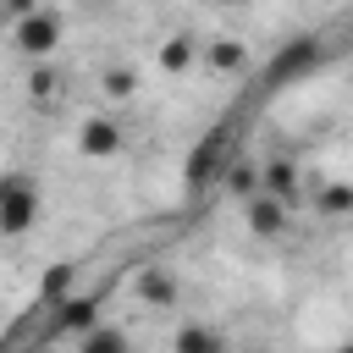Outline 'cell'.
Segmentation results:
<instances>
[{
  "label": "cell",
  "mask_w": 353,
  "mask_h": 353,
  "mask_svg": "<svg viewBox=\"0 0 353 353\" xmlns=\"http://www.w3.org/2000/svg\"><path fill=\"white\" fill-rule=\"evenodd\" d=\"M226 149H232V127L221 121V127H210L204 143L188 154V188H204L210 176H221V171H226Z\"/></svg>",
  "instance_id": "cell-1"
},
{
  "label": "cell",
  "mask_w": 353,
  "mask_h": 353,
  "mask_svg": "<svg viewBox=\"0 0 353 353\" xmlns=\"http://www.w3.org/2000/svg\"><path fill=\"white\" fill-rule=\"evenodd\" d=\"M11 39H17V50H22V55L44 61V55H50V50L61 44V17H55V11H39V6H33V11H28L22 22H17V33H11Z\"/></svg>",
  "instance_id": "cell-2"
},
{
  "label": "cell",
  "mask_w": 353,
  "mask_h": 353,
  "mask_svg": "<svg viewBox=\"0 0 353 353\" xmlns=\"http://www.w3.org/2000/svg\"><path fill=\"white\" fill-rule=\"evenodd\" d=\"M314 61H320V39H292V44H281L276 61L265 66V83H292V77L314 72Z\"/></svg>",
  "instance_id": "cell-3"
},
{
  "label": "cell",
  "mask_w": 353,
  "mask_h": 353,
  "mask_svg": "<svg viewBox=\"0 0 353 353\" xmlns=\"http://www.w3.org/2000/svg\"><path fill=\"white\" fill-rule=\"evenodd\" d=\"M33 221H39V193L17 176V182H11V193L0 199V232H6V237H22Z\"/></svg>",
  "instance_id": "cell-4"
},
{
  "label": "cell",
  "mask_w": 353,
  "mask_h": 353,
  "mask_svg": "<svg viewBox=\"0 0 353 353\" xmlns=\"http://www.w3.org/2000/svg\"><path fill=\"white\" fill-rule=\"evenodd\" d=\"M298 188H303V171H298V160L276 154V160H265V165H259V193H265V199H281V204L292 210Z\"/></svg>",
  "instance_id": "cell-5"
},
{
  "label": "cell",
  "mask_w": 353,
  "mask_h": 353,
  "mask_svg": "<svg viewBox=\"0 0 353 353\" xmlns=\"http://www.w3.org/2000/svg\"><path fill=\"white\" fill-rule=\"evenodd\" d=\"M94 325H99V292H72L66 303H55V331L88 336Z\"/></svg>",
  "instance_id": "cell-6"
},
{
  "label": "cell",
  "mask_w": 353,
  "mask_h": 353,
  "mask_svg": "<svg viewBox=\"0 0 353 353\" xmlns=\"http://www.w3.org/2000/svg\"><path fill=\"white\" fill-rule=\"evenodd\" d=\"M77 149L94 154V160H110V154L121 149V121H110V116H88V121L77 127Z\"/></svg>",
  "instance_id": "cell-7"
},
{
  "label": "cell",
  "mask_w": 353,
  "mask_h": 353,
  "mask_svg": "<svg viewBox=\"0 0 353 353\" xmlns=\"http://www.w3.org/2000/svg\"><path fill=\"white\" fill-rule=\"evenodd\" d=\"M243 215H248V232H254V237H281V232H287V204H281V199L254 193V199L243 204Z\"/></svg>",
  "instance_id": "cell-8"
},
{
  "label": "cell",
  "mask_w": 353,
  "mask_h": 353,
  "mask_svg": "<svg viewBox=\"0 0 353 353\" xmlns=\"http://www.w3.org/2000/svg\"><path fill=\"white\" fill-rule=\"evenodd\" d=\"M132 292H138V303H143V309H176V298H182L176 276H165V270H154V265L132 281Z\"/></svg>",
  "instance_id": "cell-9"
},
{
  "label": "cell",
  "mask_w": 353,
  "mask_h": 353,
  "mask_svg": "<svg viewBox=\"0 0 353 353\" xmlns=\"http://www.w3.org/2000/svg\"><path fill=\"white\" fill-rule=\"evenodd\" d=\"M204 61H210V72H226V77H232V72L248 66V44H243V39H210V44H204Z\"/></svg>",
  "instance_id": "cell-10"
},
{
  "label": "cell",
  "mask_w": 353,
  "mask_h": 353,
  "mask_svg": "<svg viewBox=\"0 0 353 353\" xmlns=\"http://www.w3.org/2000/svg\"><path fill=\"white\" fill-rule=\"evenodd\" d=\"M72 281H77V265H72V259L50 265V270H44V281H39V303H44V309L66 303V298H72Z\"/></svg>",
  "instance_id": "cell-11"
},
{
  "label": "cell",
  "mask_w": 353,
  "mask_h": 353,
  "mask_svg": "<svg viewBox=\"0 0 353 353\" xmlns=\"http://www.w3.org/2000/svg\"><path fill=\"white\" fill-rule=\"evenodd\" d=\"M171 353H226V336L210 331V325H182L171 336Z\"/></svg>",
  "instance_id": "cell-12"
},
{
  "label": "cell",
  "mask_w": 353,
  "mask_h": 353,
  "mask_svg": "<svg viewBox=\"0 0 353 353\" xmlns=\"http://www.w3.org/2000/svg\"><path fill=\"white\" fill-rule=\"evenodd\" d=\"M314 210H320L325 221H336V215H353V182H320V193H314Z\"/></svg>",
  "instance_id": "cell-13"
},
{
  "label": "cell",
  "mask_w": 353,
  "mask_h": 353,
  "mask_svg": "<svg viewBox=\"0 0 353 353\" xmlns=\"http://www.w3.org/2000/svg\"><path fill=\"white\" fill-rule=\"evenodd\" d=\"M77 353H132L121 325H94L88 336H77Z\"/></svg>",
  "instance_id": "cell-14"
},
{
  "label": "cell",
  "mask_w": 353,
  "mask_h": 353,
  "mask_svg": "<svg viewBox=\"0 0 353 353\" xmlns=\"http://www.w3.org/2000/svg\"><path fill=\"white\" fill-rule=\"evenodd\" d=\"M160 66H165V72H188V66H193V39H188V33L165 39V44H160Z\"/></svg>",
  "instance_id": "cell-15"
},
{
  "label": "cell",
  "mask_w": 353,
  "mask_h": 353,
  "mask_svg": "<svg viewBox=\"0 0 353 353\" xmlns=\"http://www.w3.org/2000/svg\"><path fill=\"white\" fill-rule=\"evenodd\" d=\"M99 88H105V99H132V94H138V72H132V66H110V72L99 77Z\"/></svg>",
  "instance_id": "cell-16"
},
{
  "label": "cell",
  "mask_w": 353,
  "mask_h": 353,
  "mask_svg": "<svg viewBox=\"0 0 353 353\" xmlns=\"http://www.w3.org/2000/svg\"><path fill=\"white\" fill-rule=\"evenodd\" d=\"M226 188H232V193H243V204H248V199L259 193V165H243V160H237V165H226Z\"/></svg>",
  "instance_id": "cell-17"
},
{
  "label": "cell",
  "mask_w": 353,
  "mask_h": 353,
  "mask_svg": "<svg viewBox=\"0 0 353 353\" xmlns=\"http://www.w3.org/2000/svg\"><path fill=\"white\" fill-rule=\"evenodd\" d=\"M55 83H61V77H55L50 66H33V72H28V94H33V99H50Z\"/></svg>",
  "instance_id": "cell-18"
},
{
  "label": "cell",
  "mask_w": 353,
  "mask_h": 353,
  "mask_svg": "<svg viewBox=\"0 0 353 353\" xmlns=\"http://www.w3.org/2000/svg\"><path fill=\"white\" fill-rule=\"evenodd\" d=\"M11 182H17V176H6V171H0V199H6V193H11Z\"/></svg>",
  "instance_id": "cell-19"
},
{
  "label": "cell",
  "mask_w": 353,
  "mask_h": 353,
  "mask_svg": "<svg viewBox=\"0 0 353 353\" xmlns=\"http://www.w3.org/2000/svg\"><path fill=\"white\" fill-rule=\"evenodd\" d=\"M336 353H353V342H342V347H336Z\"/></svg>",
  "instance_id": "cell-20"
},
{
  "label": "cell",
  "mask_w": 353,
  "mask_h": 353,
  "mask_svg": "<svg viewBox=\"0 0 353 353\" xmlns=\"http://www.w3.org/2000/svg\"><path fill=\"white\" fill-rule=\"evenodd\" d=\"M33 353H44V347H33Z\"/></svg>",
  "instance_id": "cell-21"
}]
</instances>
